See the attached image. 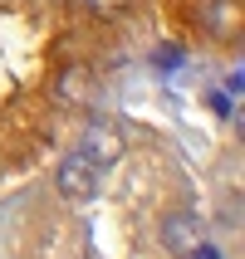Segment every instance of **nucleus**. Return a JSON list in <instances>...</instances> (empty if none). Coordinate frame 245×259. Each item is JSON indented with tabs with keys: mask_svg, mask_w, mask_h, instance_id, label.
<instances>
[{
	"mask_svg": "<svg viewBox=\"0 0 245 259\" xmlns=\"http://www.w3.org/2000/svg\"><path fill=\"white\" fill-rule=\"evenodd\" d=\"M123 152H128L123 132H118L113 122H103V117H93V122L84 127V137H79V157H84L93 171H103V166H118V161H123Z\"/></svg>",
	"mask_w": 245,
	"mask_h": 259,
	"instance_id": "obj_1",
	"label": "nucleus"
},
{
	"mask_svg": "<svg viewBox=\"0 0 245 259\" xmlns=\"http://www.w3.org/2000/svg\"><path fill=\"white\" fill-rule=\"evenodd\" d=\"M54 186H59V196H64L69 205H88L93 196H98V171L74 152V157H64L54 166Z\"/></svg>",
	"mask_w": 245,
	"mask_h": 259,
	"instance_id": "obj_2",
	"label": "nucleus"
},
{
	"mask_svg": "<svg viewBox=\"0 0 245 259\" xmlns=\"http://www.w3.org/2000/svg\"><path fill=\"white\" fill-rule=\"evenodd\" d=\"M162 249L172 259H187L191 249L206 240V225H201V215H191V210H172V215H162Z\"/></svg>",
	"mask_w": 245,
	"mask_h": 259,
	"instance_id": "obj_3",
	"label": "nucleus"
},
{
	"mask_svg": "<svg viewBox=\"0 0 245 259\" xmlns=\"http://www.w3.org/2000/svg\"><path fill=\"white\" fill-rule=\"evenodd\" d=\"M93 93H98V78H93V69H84V64H69V69L54 73V103L59 108H88Z\"/></svg>",
	"mask_w": 245,
	"mask_h": 259,
	"instance_id": "obj_4",
	"label": "nucleus"
},
{
	"mask_svg": "<svg viewBox=\"0 0 245 259\" xmlns=\"http://www.w3.org/2000/svg\"><path fill=\"white\" fill-rule=\"evenodd\" d=\"M201 25L211 29V34H221V39H231L235 29H240V5H235V0H206Z\"/></svg>",
	"mask_w": 245,
	"mask_h": 259,
	"instance_id": "obj_5",
	"label": "nucleus"
},
{
	"mask_svg": "<svg viewBox=\"0 0 245 259\" xmlns=\"http://www.w3.org/2000/svg\"><path fill=\"white\" fill-rule=\"evenodd\" d=\"M79 5H84L88 15H93V20H118V15L128 10L132 0H79Z\"/></svg>",
	"mask_w": 245,
	"mask_h": 259,
	"instance_id": "obj_6",
	"label": "nucleus"
},
{
	"mask_svg": "<svg viewBox=\"0 0 245 259\" xmlns=\"http://www.w3.org/2000/svg\"><path fill=\"white\" fill-rule=\"evenodd\" d=\"M187 259H221V249H216V245H211V240H201V245L191 249V254H187Z\"/></svg>",
	"mask_w": 245,
	"mask_h": 259,
	"instance_id": "obj_7",
	"label": "nucleus"
}]
</instances>
